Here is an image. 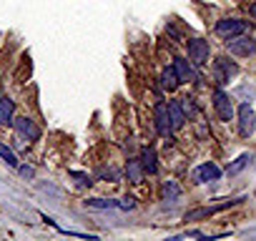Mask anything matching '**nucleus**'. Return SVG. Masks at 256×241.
I'll list each match as a JSON object with an SVG mask.
<instances>
[{
    "label": "nucleus",
    "mask_w": 256,
    "mask_h": 241,
    "mask_svg": "<svg viewBox=\"0 0 256 241\" xmlns=\"http://www.w3.org/2000/svg\"><path fill=\"white\" fill-rule=\"evenodd\" d=\"M246 33V23L244 20H236V18H224L216 23V36H221L224 40H231L236 36H244Z\"/></svg>",
    "instance_id": "f257e3e1"
},
{
    "label": "nucleus",
    "mask_w": 256,
    "mask_h": 241,
    "mask_svg": "<svg viewBox=\"0 0 256 241\" xmlns=\"http://www.w3.org/2000/svg\"><path fill=\"white\" fill-rule=\"evenodd\" d=\"M254 131H256V113H254V108L248 103H244L238 108V134L244 138H248Z\"/></svg>",
    "instance_id": "f03ea898"
},
{
    "label": "nucleus",
    "mask_w": 256,
    "mask_h": 241,
    "mask_svg": "<svg viewBox=\"0 0 256 241\" xmlns=\"http://www.w3.org/2000/svg\"><path fill=\"white\" fill-rule=\"evenodd\" d=\"M236 73H238V68H236L234 60H226V58L214 60V78H216V83H228Z\"/></svg>",
    "instance_id": "7ed1b4c3"
},
{
    "label": "nucleus",
    "mask_w": 256,
    "mask_h": 241,
    "mask_svg": "<svg viewBox=\"0 0 256 241\" xmlns=\"http://www.w3.org/2000/svg\"><path fill=\"white\" fill-rule=\"evenodd\" d=\"M214 108L218 113L221 120H231L234 118V103H231V96L224 93V90H214Z\"/></svg>",
    "instance_id": "20e7f679"
},
{
    "label": "nucleus",
    "mask_w": 256,
    "mask_h": 241,
    "mask_svg": "<svg viewBox=\"0 0 256 241\" xmlns=\"http://www.w3.org/2000/svg\"><path fill=\"white\" fill-rule=\"evenodd\" d=\"M13 126L20 136H26L28 141H38L40 138V128L36 126V120H30L28 116H20V118H13Z\"/></svg>",
    "instance_id": "39448f33"
},
{
    "label": "nucleus",
    "mask_w": 256,
    "mask_h": 241,
    "mask_svg": "<svg viewBox=\"0 0 256 241\" xmlns=\"http://www.w3.org/2000/svg\"><path fill=\"white\" fill-rule=\"evenodd\" d=\"M221 178V168L214 164V161H206L201 164L196 171H194V181L196 184H206V181H218Z\"/></svg>",
    "instance_id": "423d86ee"
},
{
    "label": "nucleus",
    "mask_w": 256,
    "mask_h": 241,
    "mask_svg": "<svg viewBox=\"0 0 256 241\" xmlns=\"http://www.w3.org/2000/svg\"><path fill=\"white\" fill-rule=\"evenodd\" d=\"M156 131H158V136L174 134V124H171V116H168V106L166 103L156 106Z\"/></svg>",
    "instance_id": "0eeeda50"
},
{
    "label": "nucleus",
    "mask_w": 256,
    "mask_h": 241,
    "mask_svg": "<svg viewBox=\"0 0 256 241\" xmlns=\"http://www.w3.org/2000/svg\"><path fill=\"white\" fill-rule=\"evenodd\" d=\"M188 58H191L196 66L206 63V60H208V43H206L204 38H194V40H188Z\"/></svg>",
    "instance_id": "6e6552de"
},
{
    "label": "nucleus",
    "mask_w": 256,
    "mask_h": 241,
    "mask_svg": "<svg viewBox=\"0 0 256 241\" xmlns=\"http://www.w3.org/2000/svg\"><path fill=\"white\" fill-rule=\"evenodd\" d=\"M228 50H231L234 56H241V58H246V56H254V53H256V40L236 36V38H231V43H228Z\"/></svg>",
    "instance_id": "1a4fd4ad"
},
{
    "label": "nucleus",
    "mask_w": 256,
    "mask_h": 241,
    "mask_svg": "<svg viewBox=\"0 0 256 241\" xmlns=\"http://www.w3.org/2000/svg\"><path fill=\"white\" fill-rule=\"evenodd\" d=\"M174 70H176V76H178V83H194V80H198L196 68H194L188 60H184V58H176Z\"/></svg>",
    "instance_id": "9d476101"
},
{
    "label": "nucleus",
    "mask_w": 256,
    "mask_h": 241,
    "mask_svg": "<svg viewBox=\"0 0 256 241\" xmlns=\"http://www.w3.org/2000/svg\"><path fill=\"white\" fill-rule=\"evenodd\" d=\"M241 198H234V201H224V204H218V206H206V208H196V211H188L186 214V221H196V218H206V216H214V214H218V211H224V208H228V206H234V204H238Z\"/></svg>",
    "instance_id": "9b49d317"
},
{
    "label": "nucleus",
    "mask_w": 256,
    "mask_h": 241,
    "mask_svg": "<svg viewBox=\"0 0 256 241\" xmlns=\"http://www.w3.org/2000/svg\"><path fill=\"white\" fill-rule=\"evenodd\" d=\"M166 106H168V116H171V124H174V131H178V128L184 126V120H186V113H184L181 103H176V100H168Z\"/></svg>",
    "instance_id": "f8f14e48"
},
{
    "label": "nucleus",
    "mask_w": 256,
    "mask_h": 241,
    "mask_svg": "<svg viewBox=\"0 0 256 241\" xmlns=\"http://www.w3.org/2000/svg\"><path fill=\"white\" fill-rule=\"evenodd\" d=\"M251 161H254V156H251V154H241L234 164H228V166H226V174H228V176H236V174H241Z\"/></svg>",
    "instance_id": "ddd939ff"
},
{
    "label": "nucleus",
    "mask_w": 256,
    "mask_h": 241,
    "mask_svg": "<svg viewBox=\"0 0 256 241\" xmlns=\"http://www.w3.org/2000/svg\"><path fill=\"white\" fill-rule=\"evenodd\" d=\"M13 100H8V98H3L0 96V124H6V126H10L13 124Z\"/></svg>",
    "instance_id": "4468645a"
},
{
    "label": "nucleus",
    "mask_w": 256,
    "mask_h": 241,
    "mask_svg": "<svg viewBox=\"0 0 256 241\" xmlns=\"http://www.w3.org/2000/svg\"><path fill=\"white\" fill-rule=\"evenodd\" d=\"M126 174H128V181H131V184H141V178H144V166H141L138 161H128Z\"/></svg>",
    "instance_id": "2eb2a0df"
},
{
    "label": "nucleus",
    "mask_w": 256,
    "mask_h": 241,
    "mask_svg": "<svg viewBox=\"0 0 256 241\" xmlns=\"http://www.w3.org/2000/svg\"><path fill=\"white\" fill-rule=\"evenodd\" d=\"M161 86H164V88H168V90H174V88L178 86V76H176V70H174V68H166V70L161 73Z\"/></svg>",
    "instance_id": "dca6fc26"
},
{
    "label": "nucleus",
    "mask_w": 256,
    "mask_h": 241,
    "mask_svg": "<svg viewBox=\"0 0 256 241\" xmlns=\"http://www.w3.org/2000/svg\"><path fill=\"white\" fill-rule=\"evenodd\" d=\"M141 166H144L146 174H156L158 166H156V151H154V148H146V151H144V164H141Z\"/></svg>",
    "instance_id": "f3484780"
},
{
    "label": "nucleus",
    "mask_w": 256,
    "mask_h": 241,
    "mask_svg": "<svg viewBox=\"0 0 256 241\" xmlns=\"http://www.w3.org/2000/svg\"><path fill=\"white\" fill-rule=\"evenodd\" d=\"M164 196H166V201H176V198L181 196V186H178L176 181H166V186H164Z\"/></svg>",
    "instance_id": "a211bd4d"
},
{
    "label": "nucleus",
    "mask_w": 256,
    "mask_h": 241,
    "mask_svg": "<svg viewBox=\"0 0 256 241\" xmlns=\"http://www.w3.org/2000/svg\"><path fill=\"white\" fill-rule=\"evenodd\" d=\"M0 158H3L8 166H13V168L18 166V158H16V154H13V151L6 146V144H0Z\"/></svg>",
    "instance_id": "6ab92c4d"
},
{
    "label": "nucleus",
    "mask_w": 256,
    "mask_h": 241,
    "mask_svg": "<svg viewBox=\"0 0 256 241\" xmlns=\"http://www.w3.org/2000/svg\"><path fill=\"white\" fill-rule=\"evenodd\" d=\"M86 204H88L90 208H118L116 201H106V198H88Z\"/></svg>",
    "instance_id": "aec40b11"
},
{
    "label": "nucleus",
    "mask_w": 256,
    "mask_h": 241,
    "mask_svg": "<svg viewBox=\"0 0 256 241\" xmlns=\"http://www.w3.org/2000/svg\"><path fill=\"white\" fill-rule=\"evenodd\" d=\"M254 93H256V86H241V88H236V96L238 98H254Z\"/></svg>",
    "instance_id": "412c9836"
},
{
    "label": "nucleus",
    "mask_w": 256,
    "mask_h": 241,
    "mask_svg": "<svg viewBox=\"0 0 256 241\" xmlns=\"http://www.w3.org/2000/svg\"><path fill=\"white\" fill-rule=\"evenodd\" d=\"M181 108H184V113H188V116H196V108H194V103H191V98H184V103H181Z\"/></svg>",
    "instance_id": "4be33fe9"
},
{
    "label": "nucleus",
    "mask_w": 256,
    "mask_h": 241,
    "mask_svg": "<svg viewBox=\"0 0 256 241\" xmlns=\"http://www.w3.org/2000/svg\"><path fill=\"white\" fill-rule=\"evenodd\" d=\"M118 208H128V211H131V208H136V201H134L131 196H126V198L118 204Z\"/></svg>",
    "instance_id": "5701e85b"
},
{
    "label": "nucleus",
    "mask_w": 256,
    "mask_h": 241,
    "mask_svg": "<svg viewBox=\"0 0 256 241\" xmlns=\"http://www.w3.org/2000/svg\"><path fill=\"white\" fill-rule=\"evenodd\" d=\"M20 174H23V176H26V178H30V176H33V174H36V171H33V168H30V166H20Z\"/></svg>",
    "instance_id": "b1692460"
},
{
    "label": "nucleus",
    "mask_w": 256,
    "mask_h": 241,
    "mask_svg": "<svg viewBox=\"0 0 256 241\" xmlns=\"http://www.w3.org/2000/svg\"><path fill=\"white\" fill-rule=\"evenodd\" d=\"M248 13H251V16H254V18H256V3H254V6H251V8H248Z\"/></svg>",
    "instance_id": "393cba45"
}]
</instances>
